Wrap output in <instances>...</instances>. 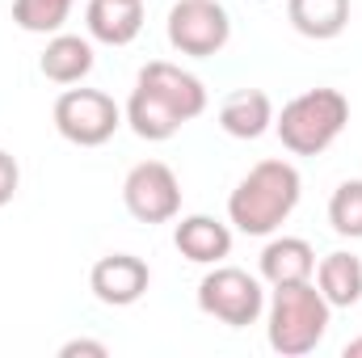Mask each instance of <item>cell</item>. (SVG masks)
Instances as JSON below:
<instances>
[{
    "mask_svg": "<svg viewBox=\"0 0 362 358\" xmlns=\"http://www.w3.org/2000/svg\"><path fill=\"white\" fill-rule=\"evenodd\" d=\"M299 194H303V181L291 161H257L236 181L228 198V219L245 236H270L291 219V211L299 207Z\"/></svg>",
    "mask_w": 362,
    "mask_h": 358,
    "instance_id": "cell-1",
    "label": "cell"
},
{
    "mask_svg": "<svg viewBox=\"0 0 362 358\" xmlns=\"http://www.w3.org/2000/svg\"><path fill=\"white\" fill-rule=\"evenodd\" d=\"M329 316H333V304L320 295V287L312 278L308 282L274 287V299H270V308H266L270 350L282 358L312 354L325 342V333H329Z\"/></svg>",
    "mask_w": 362,
    "mask_h": 358,
    "instance_id": "cell-2",
    "label": "cell"
},
{
    "mask_svg": "<svg viewBox=\"0 0 362 358\" xmlns=\"http://www.w3.org/2000/svg\"><path fill=\"white\" fill-rule=\"evenodd\" d=\"M350 122V101L337 89H308L291 97L282 114L274 118V131L286 152L295 156H320Z\"/></svg>",
    "mask_w": 362,
    "mask_h": 358,
    "instance_id": "cell-3",
    "label": "cell"
},
{
    "mask_svg": "<svg viewBox=\"0 0 362 358\" xmlns=\"http://www.w3.org/2000/svg\"><path fill=\"white\" fill-rule=\"evenodd\" d=\"M198 308L215 316L228 329H249L266 312V291L262 282L240 266H215L198 282Z\"/></svg>",
    "mask_w": 362,
    "mask_h": 358,
    "instance_id": "cell-4",
    "label": "cell"
},
{
    "mask_svg": "<svg viewBox=\"0 0 362 358\" xmlns=\"http://www.w3.org/2000/svg\"><path fill=\"white\" fill-rule=\"evenodd\" d=\"M122 127V110L101 89H64L55 101V131L76 148H101Z\"/></svg>",
    "mask_w": 362,
    "mask_h": 358,
    "instance_id": "cell-5",
    "label": "cell"
},
{
    "mask_svg": "<svg viewBox=\"0 0 362 358\" xmlns=\"http://www.w3.org/2000/svg\"><path fill=\"white\" fill-rule=\"evenodd\" d=\"M228 38H232V21L219 0H177L169 8V42L181 55L211 59L228 47Z\"/></svg>",
    "mask_w": 362,
    "mask_h": 358,
    "instance_id": "cell-6",
    "label": "cell"
},
{
    "mask_svg": "<svg viewBox=\"0 0 362 358\" xmlns=\"http://www.w3.org/2000/svg\"><path fill=\"white\" fill-rule=\"evenodd\" d=\"M122 202L139 224H169L181 211V181L165 161H144L122 181Z\"/></svg>",
    "mask_w": 362,
    "mask_h": 358,
    "instance_id": "cell-7",
    "label": "cell"
},
{
    "mask_svg": "<svg viewBox=\"0 0 362 358\" xmlns=\"http://www.w3.org/2000/svg\"><path fill=\"white\" fill-rule=\"evenodd\" d=\"M148 282H152V270L135 253H110L89 274V291L105 308H131L135 299H144Z\"/></svg>",
    "mask_w": 362,
    "mask_h": 358,
    "instance_id": "cell-8",
    "label": "cell"
},
{
    "mask_svg": "<svg viewBox=\"0 0 362 358\" xmlns=\"http://www.w3.org/2000/svg\"><path fill=\"white\" fill-rule=\"evenodd\" d=\"M135 85H144V89H152L156 97H165V101L181 114V122H189V118H198V114L206 110V89H202V81H198L194 72L177 68V64L152 59V64H144V72H139Z\"/></svg>",
    "mask_w": 362,
    "mask_h": 358,
    "instance_id": "cell-9",
    "label": "cell"
},
{
    "mask_svg": "<svg viewBox=\"0 0 362 358\" xmlns=\"http://www.w3.org/2000/svg\"><path fill=\"white\" fill-rule=\"evenodd\" d=\"M173 245L194 266H219L232 253V228L219 224L215 215H185L173 228Z\"/></svg>",
    "mask_w": 362,
    "mask_h": 358,
    "instance_id": "cell-10",
    "label": "cell"
},
{
    "mask_svg": "<svg viewBox=\"0 0 362 358\" xmlns=\"http://www.w3.org/2000/svg\"><path fill=\"white\" fill-rule=\"evenodd\" d=\"M85 25L97 42L105 47H127L144 30V0H89L85 4Z\"/></svg>",
    "mask_w": 362,
    "mask_h": 358,
    "instance_id": "cell-11",
    "label": "cell"
},
{
    "mask_svg": "<svg viewBox=\"0 0 362 358\" xmlns=\"http://www.w3.org/2000/svg\"><path fill=\"white\" fill-rule=\"evenodd\" d=\"M219 127L232 139H262L274 127V101L262 89H236L219 105Z\"/></svg>",
    "mask_w": 362,
    "mask_h": 358,
    "instance_id": "cell-12",
    "label": "cell"
},
{
    "mask_svg": "<svg viewBox=\"0 0 362 358\" xmlns=\"http://www.w3.org/2000/svg\"><path fill=\"white\" fill-rule=\"evenodd\" d=\"M316 274V249L303 236H274L262 249V278L270 287H286V282H308Z\"/></svg>",
    "mask_w": 362,
    "mask_h": 358,
    "instance_id": "cell-13",
    "label": "cell"
},
{
    "mask_svg": "<svg viewBox=\"0 0 362 358\" xmlns=\"http://www.w3.org/2000/svg\"><path fill=\"white\" fill-rule=\"evenodd\" d=\"M42 76L55 81V85H81L93 72V42L81 34H55L38 59Z\"/></svg>",
    "mask_w": 362,
    "mask_h": 358,
    "instance_id": "cell-14",
    "label": "cell"
},
{
    "mask_svg": "<svg viewBox=\"0 0 362 358\" xmlns=\"http://www.w3.org/2000/svg\"><path fill=\"white\" fill-rule=\"evenodd\" d=\"M127 122H131V131H135L139 139H148V144L173 139L181 131V114L165 101V97H156V93L144 89V85H135L131 101H127Z\"/></svg>",
    "mask_w": 362,
    "mask_h": 358,
    "instance_id": "cell-15",
    "label": "cell"
},
{
    "mask_svg": "<svg viewBox=\"0 0 362 358\" xmlns=\"http://www.w3.org/2000/svg\"><path fill=\"white\" fill-rule=\"evenodd\" d=\"M286 17L303 38H337L350 21V0H286Z\"/></svg>",
    "mask_w": 362,
    "mask_h": 358,
    "instance_id": "cell-16",
    "label": "cell"
},
{
    "mask_svg": "<svg viewBox=\"0 0 362 358\" xmlns=\"http://www.w3.org/2000/svg\"><path fill=\"white\" fill-rule=\"evenodd\" d=\"M316 287L333 308H354L362 299V262L354 253H329L316 266Z\"/></svg>",
    "mask_w": 362,
    "mask_h": 358,
    "instance_id": "cell-17",
    "label": "cell"
},
{
    "mask_svg": "<svg viewBox=\"0 0 362 358\" xmlns=\"http://www.w3.org/2000/svg\"><path fill=\"white\" fill-rule=\"evenodd\" d=\"M72 13V0H13V21L25 34H59Z\"/></svg>",
    "mask_w": 362,
    "mask_h": 358,
    "instance_id": "cell-18",
    "label": "cell"
},
{
    "mask_svg": "<svg viewBox=\"0 0 362 358\" xmlns=\"http://www.w3.org/2000/svg\"><path fill=\"white\" fill-rule=\"evenodd\" d=\"M329 224L337 236H350L358 241L362 236V178L354 181H341L329 198Z\"/></svg>",
    "mask_w": 362,
    "mask_h": 358,
    "instance_id": "cell-19",
    "label": "cell"
},
{
    "mask_svg": "<svg viewBox=\"0 0 362 358\" xmlns=\"http://www.w3.org/2000/svg\"><path fill=\"white\" fill-rule=\"evenodd\" d=\"M17 185H21V169H17V161L0 148V207H4V202H13Z\"/></svg>",
    "mask_w": 362,
    "mask_h": 358,
    "instance_id": "cell-20",
    "label": "cell"
},
{
    "mask_svg": "<svg viewBox=\"0 0 362 358\" xmlns=\"http://www.w3.org/2000/svg\"><path fill=\"white\" fill-rule=\"evenodd\" d=\"M76 354H89V358H105V342H89V337H76V342H64L59 346V358H76Z\"/></svg>",
    "mask_w": 362,
    "mask_h": 358,
    "instance_id": "cell-21",
    "label": "cell"
},
{
    "mask_svg": "<svg viewBox=\"0 0 362 358\" xmlns=\"http://www.w3.org/2000/svg\"><path fill=\"white\" fill-rule=\"evenodd\" d=\"M346 358H362V337H358V342H350V346H346Z\"/></svg>",
    "mask_w": 362,
    "mask_h": 358,
    "instance_id": "cell-22",
    "label": "cell"
}]
</instances>
